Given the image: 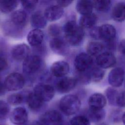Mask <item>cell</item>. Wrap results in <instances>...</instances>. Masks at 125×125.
<instances>
[{"label":"cell","instance_id":"6","mask_svg":"<svg viewBox=\"0 0 125 125\" xmlns=\"http://www.w3.org/2000/svg\"><path fill=\"white\" fill-rule=\"evenodd\" d=\"M33 92L43 102L50 101L54 97L55 90L50 84L39 83L36 85Z\"/></svg>","mask_w":125,"mask_h":125},{"label":"cell","instance_id":"27","mask_svg":"<svg viewBox=\"0 0 125 125\" xmlns=\"http://www.w3.org/2000/svg\"><path fill=\"white\" fill-rule=\"evenodd\" d=\"M104 46L100 42H91L87 46V51L90 56H96L100 55L103 50Z\"/></svg>","mask_w":125,"mask_h":125},{"label":"cell","instance_id":"9","mask_svg":"<svg viewBox=\"0 0 125 125\" xmlns=\"http://www.w3.org/2000/svg\"><path fill=\"white\" fill-rule=\"evenodd\" d=\"M40 120L47 125H60L62 123V117L58 111L51 110L43 113Z\"/></svg>","mask_w":125,"mask_h":125},{"label":"cell","instance_id":"23","mask_svg":"<svg viewBox=\"0 0 125 125\" xmlns=\"http://www.w3.org/2000/svg\"><path fill=\"white\" fill-rule=\"evenodd\" d=\"M97 16L93 13L83 15L80 20V26L83 28H92L97 21Z\"/></svg>","mask_w":125,"mask_h":125},{"label":"cell","instance_id":"30","mask_svg":"<svg viewBox=\"0 0 125 125\" xmlns=\"http://www.w3.org/2000/svg\"><path fill=\"white\" fill-rule=\"evenodd\" d=\"M24 100L23 95L20 93H14L10 95L7 98L8 104L13 105H17L21 104Z\"/></svg>","mask_w":125,"mask_h":125},{"label":"cell","instance_id":"39","mask_svg":"<svg viewBox=\"0 0 125 125\" xmlns=\"http://www.w3.org/2000/svg\"><path fill=\"white\" fill-rule=\"evenodd\" d=\"M119 50L122 54L125 55V40H122L119 44Z\"/></svg>","mask_w":125,"mask_h":125},{"label":"cell","instance_id":"8","mask_svg":"<svg viewBox=\"0 0 125 125\" xmlns=\"http://www.w3.org/2000/svg\"><path fill=\"white\" fill-rule=\"evenodd\" d=\"M78 80L74 77H64L59 80L56 84L57 91L60 93H66L76 86Z\"/></svg>","mask_w":125,"mask_h":125},{"label":"cell","instance_id":"31","mask_svg":"<svg viewBox=\"0 0 125 125\" xmlns=\"http://www.w3.org/2000/svg\"><path fill=\"white\" fill-rule=\"evenodd\" d=\"M70 125H90V121L85 116H76L71 119Z\"/></svg>","mask_w":125,"mask_h":125},{"label":"cell","instance_id":"20","mask_svg":"<svg viewBox=\"0 0 125 125\" xmlns=\"http://www.w3.org/2000/svg\"><path fill=\"white\" fill-rule=\"evenodd\" d=\"M31 24L34 29L43 28L47 24V20L43 14L38 11L34 13L31 17Z\"/></svg>","mask_w":125,"mask_h":125},{"label":"cell","instance_id":"12","mask_svg":"<svg viewBox=\"0 0 125 125\" xmlns=\"http://www.w3.org/2000/svg\"><path fill=\"white\" fill-rule=\"evenodd\" d=\"M11 122L16 125H22L28 120V114L26 110L22 107L15 108L10 116Z\"/></svg>","mask_w":125,"mask_h":125},{"label":"cell","instance_id":"29","mask_svg":"<svg viewBox=\"0 0 125 125\" xmlns=\"http://www.w3.org/2000/svg\"><path fill=\"white\" fill-rule=\"evenodd\" d=\"M93 7L98 11L103 12L106 11L111 4L109 0H96L92 1Z\"/></svg>","mask_w":125,"mask_h":125},{"label":"cell","instance_id":"25","mask_svg":"<svg viewBox=\"0 0 125 125\" xmlns=\"http://www.w3.org/2000/svg\"><path fill=\"white\" fill-rule=\"evenodd\" d=\"M27 103L29 107L31 109L37 110L42 107L44 102L34 92H32L27 96Z\"/></svg>","mask_w":125,"mask_h":125},{"label":"cell","instance_id":"5","mask_svg":"<svg viewBox=\"0 0 125 125\" xmlns=\"http://www.w3.org/2000/svg\"><path fill=\"white\" fill-rule=\"evenodd\" d=\"M93 59L90 55L85 53H81L75 58L74 65L79 73L85 72L91 68Z\"/></svg>","mask_w":125,"mask_h":125},{"label":"cell","instance_id":"11","mask_svg":"<svg viewBox=\"0 0 125 125\" xmlns=\"http://www.w3.org/2000/svg\"><path fill=\"white\" fill-rule=\"evenodd\" d=\"M98 32L99 39H102L107 42L113 41L116 35L115 27L109 24H104L98 27Z\"/></svg>","mask_w":125,"mask_h":125},{"label":"cell","instance_id":"35","mask_svg":"<svg viewBox=\"0 0 125 125\" xmlns=\"http://www.w3.org/2000/svg\"><path fill=\"white\" fill-rule=\"evenodd\" d=\"M60 26L56 24H53L50 25L48 28V33L49 35L54 38L58 37L61 33Z\"/></svg>","mask_w":125,"mask_h":125},{"label":"cell","instance_id":"44","mask_svg":"<svg viewBox=\"0 0 125 125\" xmlns=\"http://www.w3.org/2000/svg\"></svg>","mask_w":125,"mask_h":125},{"label":"cell","instance_id":"10","mask_svg":"<svg viewBox=\"0 0 125 125\" xmlns=\"http://www.w3.org/2000/svg\"><path fill=\"white\" fill-rule=\"evenodd\" d=\"M125 72L121 67H116L109 72L108 77L109 83L114 87L121 86L125 78Z\"/></svg>","mask_w":125,"mask_h":125},{"label":"cell","instance_id":"32","mask_svg":"<svg viewBox=\"0 0 125 125\" xmlns=\"http://www.w3.org/2000/svg\"><path fill=\"white\" fill-rule=\"evenodd\" d=\"M10 112V107L8 103L0 100V121L4 120L8 117Z\"/></svg>","mask_w":125,"mask_h":125},{"label":"cell","instance_id":"36","mask_svg":"<svg viewBox=\"0 0 125 125\" xmlns=\"http://www.w3.org/2000/svg\"><path fill=\"white\" fill-rule=\"evenodd\" d=\"M117 105L121 107L125 106V91L119 93L117 101Z\"/></svg>","mask_w":125,"mask_h":125},{"label":"cell","instance_id":"26","mask_svg":"<svg viewBox=\"0 0 125 125\" xmlns=\"http://www.w3.org/2000/svg\"><path fill=\"white\" fill-rule=\"evenodd\" d=\"M19 1L17 0H0V11L3 13H9L17 8Z\"/></svg>","mask_w":125,"mask_h":125},{"label":"cell","instance_id":"7","mask_svg":"<svg viewBox=\"0 0 125 125\" xmlns=\"http://www.w3.org/2000/svg\"><path fill=\"white\" fill-rule=\"evenodd\" d=\"M49 45L52 51L61 56L66 55L69 52L68 44L65 40L59 37L53 38L50 41Z\"/></svg>","mask_w":125,"mask_h":125},{"label":"cell","instance_id":"13","mask_svg":"<svg viewBox=\"0 0 125 125\" xmlns=\"http://www.w3.org/2000/svg\"><path fill=\"white\" fill-rule=\"evenodd\" d=\"M96 62L100 67L108 68L115 65L116 60L112 53L106 52L99 55L96 58Z\"/></svg>","mask_w":125,"mask_h":125},{"label":"cell","instance_id":"42","mask_svg":"<svg viewBox=\"0 0 125 125\" xmlns=\"http://www.w3.org/2000/svg\"><path fill=\"white\" fill-rule=\"evenodd\" d=\"M122 119L123 121V123L124 124V125H125V112L124 113V114L122 115Z\"/></svg>","mask_w":125,"mask_h":125},{"label":"cell","instance_id":"43","mask_svg":"<svg viewBox=\"0 0 125 125\" xmlns=\"http://www.w3.org/2000/svg\"><path fill=\"white\" fill-rule=\"evenodd\" d=\"M105 125V124H100V125Z\"/></svg>","mask_w":125,"mask_h":125},{"label":"cell","instance_id":"34","mask_svg":"<svg viewBox=\"0 0 125 125\" xmlns=\"http://www.w3.org/2000/svg\"><path fill=\"white\" fill-rule=\"evenodd\" d=\"M38 3V0H26L21 2L22 7L27 11H32L34 10L37 5Z\"/></svg>","mask_w":125,"mask_h":125},{"label":"cell","instance_id":"17","mask_svg":"<svg viewBox=\"0 0 125 125\" xmlns=\"http://www.w3.org/2000/svg\"><path fill=\"white\" fill-rule=\"evenodd\" d=\"M44 39V34L41 29H34L31 30L27 36V40L29 44L33 47L40 45Z\"/></svg>","mask_w":125,"mask_h":125},{"label":"cell","instance_id":"4","mask_svg":"<svg viewBox=\"0 0 125 125\" xmlns=\"http://www.w3.org/2000/svg\"><path fill=\"white\" fill-rule=\"evenodd\" d=\"M42 59L38 55H30L22 63V70L24 73L32 75L36 73L41 68Z\"/></svg>","mask_w":125,"mask_h":125},{"label":"cell","instance_id":"3","mask_svg":"<svg viewBox=\"0 0 125 125\" xmlns=\"http://www.w3.org/2000/svg\"><path fill=\"white\" fill-rule=\"evenodd\" d=\"M6 89L9 91H13L21 89L25 84L23 76L18 72H14L8 75L4 82Z\"/></svg>","mask_w":125,"mask_h":125},{"label":"cell","instance_id":"21","mask_svg":"<svg viewBox=\"0 0 125 125\" xmlns=\"http://www.w3.org/2000/svg\"><path fill=\"white\" fill-rule=\"evenodd\" d=\"M112 17L114 20L121 22L125 21V3L118 2L116 3L112 11Z\"/></svg>","mask_w":125,"mask_h":125},{"label":"cell","instance_id":"40","mask_svg":"<svg viewBox=\"0 0 125 125\" xmlns=\"http://www.w3.org/2000/svg\"><path fill=\"white\" fill-rule=\"evenodd\" d=\"M6 87L5 86L4 83L2 82L0 79V96L3 95L6 92Z\"/></svg>","mask_w":125,"mask_h":125},{"label":"cell","instance_id":"33","mask_svg":"<svg viewBox=\"0 0 125 125\" xmlns=\"http://www.w3.org/2000/svg\"><path fill=\"white\" fill-rule=\"evenodd\" d=\"M106 94L110 104L117 105V101L119 93H118L116 90L111 88H109L106 91Z\"/></svg>","mask_w":125,"mask_h":125},{"label":"cell","instance_id":"28","mask_svg":"<svg viewBox=\"0 0 125 125\" xmlns=\"http://www.w3.org/2000/svg\"><path fill=\"white\" fill-rule=\"evenodd\" d=\"M90 81L94 82H98L100 81L104 77V72L101 68L94 67L88 70Z\"/></svg>","mask_w":125,"mask_h":125},{"label":"cell","instance_id":"24","mask_svg":"<svg viewBox=\"0 0 125 125\" xmlns=\"http://www.w3.org/2000/svg\"><path fill=\"white\" fill-rule=\"evenodd\" d=\"M105 115L104 110L102 109H96L90 108L87 112V116H86L90 121L97 123L103 120Z\"/></svg>","mask_w":125,"mask_h":125},{"label":"cell","instance_id":"14","mask_svg":"<svg viewBox=\"0 0 125 125\" xmlns=\"http://www.w3.org/2000/svg\"><path fill=\"white\" fill-rule=\"evenodd\" d=\"M30 48L25 43H21L15 45L11 51L13 58L18 61H24L30 56Z\"/></svg>","mask_w":125,"mask_h":125},{"label":"cell","instance_id":"16","mask_svg":"<svg viewBox=\"0 0 125 125\" xmlns=\"http://www.w3.org/2000/svg\"><path fill=\"white\" fill-rule=\"evenodd\" d=\"M63 8L58 5L48 7L44 12V16L47 21H54L60 19L63 14Z\"/></svg>","mask_w":125,"mask_h":125},{"label":"cell","instance_id":"2","mask_svg":"<svg viewBox=\"0 0 125 125\" xmlns=\"http://www.w3.org/2000/svg\"><path fill=\"white\" fill-rule=\"evenodd\" d=\"M81 105L79 98L74 95H67L60 100L59 106L61 110L66 115H72L77 113Z\"/></svg>","mask_w":125,"mask_h":125},{"label":"cell","instance_id":"37","mask_svg":"<svg viewBox=\"0 0 125 125\" xmlns=\"http://www.w3.org/2000/svg\"><path fill=\"white\" fill-rule=\"evenodd\" d=\"M8 65L6 60L2 57H0V72L6 69Z\"/></svg>","mask_w":125,"mask_h":125},{"label":"cell","instance_id":"19","mask_svg":"<svg viewBox=\"0 0 125 125\" xmlns=\"http://www.w3.org/2000/svg\"><path fill=\"white\" fill-rule=\"evenodd\" d=\"M106 100L104 96L100 93H94L91 95L88 99L90 108L102 109L105 105Z\"/></svg>","mask_w":125,"mask_h":125},{"label":"cell","instance_id":"1","mask_svg":"<svg viewBox=\"0 0 125 125\" xmlns=\"http://www.w3.org/2000/svg\"><path fill=\"white\" fill-rule=\"evenodd\" d=\"M65 41L69 45L77 46L83 41L84 32L83 29L74 21H69L62 27Z\"/></svg>","mask_w":125,"mask_h":125},{"label":"cell","instance_id":"41","mask_svg":"<svg viewBox=\"0 0 125 125\" xmlns=\"http://www.w3.org/2000/svg\"><path fill=\"white\" fill-rule=\"evenodd\" d=\"M32 125H47L40 120L38 121H35L33 122Z\"/></svg>","mask_w":125,"mask_h":125},{"label":"cell","instance_id":"15","mask_svg":"<svg viewBox=\"0 0 125 125\" xmlns=\"http://www.w3.org/2000/svg\"><path fill=\"white\" fill-rule=\"evenodd\" d=\"M69 64L63 61H58L53 63L51 67V72L53 76L60 78L65 76L69 71Z\"/></svg>","mask_w":125,"mask_h":125},{"label":"cell","instance_id":"22","mask_svg":"<svg viewBox=\"0 0 125 125\" xmlns=\"http://www.w3.org/2000/svg\"><path fill=\"white\" fill-rule=\"evenodd\" d=\"M76 8L78 12L83 16L92 13L94 7L92 1L81 0L77 2Z\"/></svg>","mask_w":125,"mask_h":125},{"label":"cell","instance_id":"18","mask_svg":"<svg viewBox=\"0 0 125 125\" xmlns=\"http://www.w3.org/2000/svg\"><path fill=\"white\" fill-rule=\"evenodd\" d=\"M27 21V14L23 10H16L11 15V21L12 23L21 29L25 26Z\"/></svg>","mask_w":125,"mask_h":125},{"label":"cell","instance_id":"38","mask_svg":"<svg viewBox=\"0 0 125 125\" xmlns=\"http://www.w3.org/2000/svg\"><path fill=\"white\" fill-rule=\"evenodd\" d=\"M73 2L72 0H59L57 1V2L58 3V5L61 7H66L70 5L72 2Z\"/></svg>","mask_w":125,"mask_h":125}]
</instances>
